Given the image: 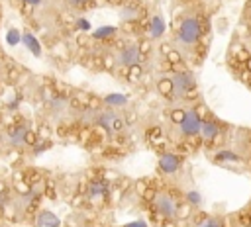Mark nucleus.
Returning a JSON list of instances; mask_svg holds the SVG:
<instances>
[{
    "label": "nucleus",
    "instance_id": "f257e3e1",
    "mask_svg": "<svg viewBox=\"0 0 251 227\" xmlns=\"http://www.w3.org/2000/svg\"><path fill=\"white\" fill-rule=\"evenodd\" d=\"M202 35V20L196 12H186L180 22L176 23L175 35H173V45L175 51L180 57H190L200 41Z\"/></svg>",
    "mask_w": 251,
    "mask_h": 227
},
{
    "label": "nucleus",
    "instance_id": "f03ea898",
    "mask_svg": "<svg viewBox=\"0 0 251 227\" xmlns=\"http://www.w3.org/2000/svg\"><path fill=\"white\" fill-rule=\"evenodd\" d=\"M151 205H153V211L157 213V217L165 223H173L180 217V204L178 200L167 192V190H159L153 194L151 198Z\"/></svg>",
    "mask_w": 251,
    "mask_h": 227
},
{
    "label": "nucleus",
    "instance_id": "7ed1b4c3",
    "mask_svg": "<svg viewBox=\"0 0 251 227\" xmlns=\"http://www.w3.org/2000/svg\"><path fill=\"white\" fill-rule=\"evenodd\" d=\"M88 117L84 115V121H88L90 125H98L108 133H120L126 127L124 115L118 110H94V112H86Z\"/></svg>",
    "mask_w": 251,
    "mask_h": 227
},
{
    "label": "nucleus",
    "instance_id": "20e7f679",
    "mask_svg": "<svg viewBox=\"0 0 251 227\" xmlns=\"http://www.w3.org/2000/svg\"><path fill=\"white\" fill-rule=\"evenodd\" d=\"M169 78H171V96H173V100H180L196 88V76L190 70H176Z\"/></svg>",
    "mask_w": 251,
    "mask_h": 227
},
{
    "label": "nucleus",
    "instance_id": "39448f33",
    "mask_svg": "<svg viewBox=\"0 0 251 227\" xmlns=\"http://www.w3.org/2000/svg\"><path fill=\"white\" fill-rule=\"evenodd\" d=\"M200 123H202V115L198 114L196 108H190V110H184L180 121H176V127H178V133L186 139L190 137H196L200 133Z\"/></svg>",
    "mask_w": 251,
    "mask_h": 227
},
{
    "label": "nucleus",
    "instance_id": "423d86ee",
    "mask_svg": "<svg viewBox=\"0 0 251 227\" xmlns=\"http://www.w3.org/2000/svg\"><path fill=\"white\" fill-rule=\"evenodd\" d=\"M139 63H141L139 45L129 43V45H124L122 49H118V53H116V67L118 68H133V67H139Z\"/></svg>",
    "mask_w": 251,
    "mask_h": 227
},
{
    "label": "nucleus",
    "instance_id": "0eeeda50",
    "mask_svg": "<svg viewBox=\"0 0 251 227\" xmlns=\"http://www.w3.org/2000/svg\"><path fill=\"white\" fill-rule=\"evenodd\" d=\"M6 141H8L10 147L22 149V147H27V145L33 143V135L29 133L27 125H16V127H12V131L8 133Z\"/></svg>",
    "mask_w": 251,
    "mask_h": 227
},
{
    "label": "nucleus",
    "instance_id": "6e6552de",
    "mask_svg": "<svg viewBox=\"0 0 251 227\" xmlns=\"http://www.w3.org/2000/svg\"><path fill=\"white\" fill-rule=\"evenodd\" d=\"M220 123L216 121V119H212V117H202V123H200V137H202V141L204 143H212L218 135H220Z\"/></svg>",
    "mask_w": 251,
    "mask_h": 227
},
{
    "label": "nucleus",
    "instance_id": "1a4fd4ad",
    "mask_svg": "<svg viewBox=\"0 0 251 227\" xmlns=\"http://www.w3.org/2000/svg\"><path fill=\"white\" fill-rule=\"evenodd\" d=\"M180 164H182V159L175 153H165L159 159V170L163 174H175L180 168Z\"/></svg>",
    "mask_w": 251,
    "mask_h": 227
},
{
    "label": "nucleus",
    "instance_id": "9d476101",
    "mask_svg": "<svg viewBox=\"0 0 251 227\" xmlns=\"http://www.w3.org/2000/svg\"><path fill=\"white\" fill-rule=\"evenodd\" d=\"M20 43H24L25 51H29L33 57H41V53H43L41 43H39V39H37V37H35L31 31L24 29V31H22V35H20Z\"/></svg>",
    "mask_w": 251,
    "mask_h": 227
},
{
    "label": "nucleus",
    "instance_id": "9b49d317",
    "mask_svg": "<svg viewBox=\"0 0 251 227\" xmlns=\"http://www.w3.org/2000/svg\"><path fill=\"white\" fill-rule=\"evenodd\" d=\"M47 112L55 117V119H61L67 112H69V102L65 98H51L49 100V106H47Z\"/></svg>",
    "mask_w": 251,
    "mask_h": 227
},
{
    "label": "nucleus",
    "instance_id": "f8f14e48",
    "mask_svg": "<svg viewBox=\"0 0 251 227\" xmlns=\"http://www.w3.org/2000/svg\"><path fill=\"white\" fill-rule=\"evenodd\" d=\"M214 162H218V164H235V162H241V157L233 149H222L214 155Z\"/></svg>",
    "mask_w": 251,
    "mask_h": 227
},
{
    "label": "nucleus",
    "instance_id": "ddd939ff",
    "mask_svg": "<svg viewBox=\"0 0 251 227\" xmlns=\"http://www.w3.org/2000/svg\"><path fill=\"white\" fill-rule=\"evenodd\" d=\"M106 192H108V186H106L104 180H92L88 184V192L86 194H88L90 200H102L106 196Z\"/></svg>",
    "mask_w": 251,
    "mask_h": 227
},
{
    "label": "nucleus",
    "instance_id": "4468645a",
    "mask_svg": "<svg viewBox=\"0 0 251 227\" xmlns=\"http://www.w3.org/2000/svg\"><path fill=\"white\" fill-rule=\"evenodd\" d=\"M190 227H226V219L220 215H204L196 219Z\"/></svg>",
    "mask_w": 251,
    "mask_h": 227
},
{
    "label": "nucleus",
    "instance_id": "2eb2a0df",
    "mask_svg": "<svg viewBox=\"0 0 251 227\" xmlns=\"http://www.w3.org/2000/svg\"><path fill=\"white\" fill-rule=\"evenodd\" d=\"M104 104L110 110H118V108H124L127 104V96L126 94H106L104 96Z\"/></svg>",
    "mask_w": 251,
    "mask_h": 227
},
{
    "label": "nucleus",
    "instance_id": "dca6fc26",
    "mask_svg": "<svg viewBox=\"0 0 251 227\" xmlns=\"http://www.w3.org/2000/svg\"><path fill=\"white\" fill-rule=\"evenodd\" d=\"M163 33H165V22H163L161 16H155V18L149 22V37H151V39H159Z\"/></svg>",
    "mask_w": 251,
    "mask_h": 227
},
{
    "label": "nucleus",
    "instance_id": "f3484780",
    "mask_svg": "<svg viewBox=\"0 0 251 227\" xmlns=\"http://www.w3.org/2000/svg\"><path fill=\"white\" fill-rule=\"evenodd\" d=\"M35 223L37 227H59V219L51 211H39Z\"/></svg>",
    "mask_w": 251,
    "mask_h": 227
},
{
    "label": "nucleus",
    "instance_id": "a211bd4d",
    "mask_svg": "<svg viewBox=\"0 0 251 227\" xmlns=\"http://www.w3.org/2000/svg\"><path fill=\"white\" fill-rule=\"evenodd\" d=\"M118 33V29L114 27V25H104V27H98L94 33H92V37L94 39H110V37H114Z\"/></svg>",
    "mask_w": 251,
    "mask_h": 227
},
{
    "label": "nucleus",
    "instance_id": "6ab92c4d",
    "mask_svg": "<svg viewBox=\"0 0 251 227\" xmlns=\"http://www.w3.org/2000/svg\"><path fill=\"white\" fill-rule=\"evenodd\" d=\"M90 4H94V0H65V6L73 12H82L86 10Z\"/></svg>",
    "mask_w": 251,
    "mask_h": 227
},
{
    "label": "nucleus",
    "instance_id": "aec40b11",
    "mask_svg": "<svg viewBox=\"0 0 251 227\" xmlns=\"http://www.w3.org/2000/svg\"><path fill=\"white\" fill-rule=\"evenodd\" d=\"M20 35H22V31H18L16 27H10L8 33H6V41H8L10 45H18V43H20Z\"/></svg>",
    "mask_w": 251,
    "mask_h": 227
},
{
    "label": "nucleus",
    "instance_id": "412c9836",
    "mask_svg": "<svg viewBox=\"0 0 251 227\" xmlns=\"http://www.w3.org/2000/svg\"><path fill=\"white\" fill-rule=\"evenodd\" d=\"M186 200H188L192 205H200V202H202V196H200V192H198V190H190V192L186 194Z\"/></svg>",
    "mask_w": 251,
    "mask_h": 227
},
{
    "label": "nucleus",
    "instance_id": "4be33fe9",
    "mask_svg": "<svg viewBox=\"0 0 251 227\" xmlns=\"http://www.w3.org/2000/svg\"><path fill=\"white\" fill-rule=\"evenodd\" d=\"M157 86H159V92L161 94H171V78L169 76L167 78H161Z\"/></svg>",
    "mask_w": 251,
    "mask_h": 227
},
{
    "label": "nucleus",
    "instance_id": "5701e85b",
    "mask_svg": "<svg viewBox=\"0 0 251 227\" xmlns=\"http://www.w3.org/2000/svg\"><path fill=\"white\" fill-rule=\"evenodd\" d=\"M22 4H25V6H29V8H41V6H45L49 0H20Z\"/></svg>",
    "mask_w": 251,
    "mask_h": 227
},
{
    "label": "nucleus",
    "instance_id": "b1692460",
    "mask_svg": "<svg viewBox=\"0 0 251 227\" xmlns=\"http://www.w3.org/2000/svg\"><path fill=\"white\" fill-rule=\"evenodd\" d=\"M78 27H80V29H88L90 25H88V22H84V20L80 18V22H78Z\"/></svg>",
    "mask_w": 251,
    "mask_h": 227
},
{
    "label": "nucleus",
    "instance_id": "393cba45",
    "mask_svg": "<svg viewBox=\"0 0 251 227\" xmlns=\"http://www.w3.org/2000/svg\"><path fill=\"white\" fill-rule=\"evenodd\" d=\"M247 68H249V70H251V59H249V61H247Z\"/></svg>",
    "mask_w": 251,
    "mask_h": 227
},
{
    "label": "nucleus",
    "instance_id": "a878e982",
    "mask_svg": "<svg viewBox=\"0 0 251 227\" xmlns=\"http://www.w3.org/2000/svg\"><path fill=\"white\" fill-rule=\"evenodd\" d=\"M249 18H251V6H249Z\"/></svg>",
    "mask_w": 251,
    "mask_h": 227
}]
</instances>
